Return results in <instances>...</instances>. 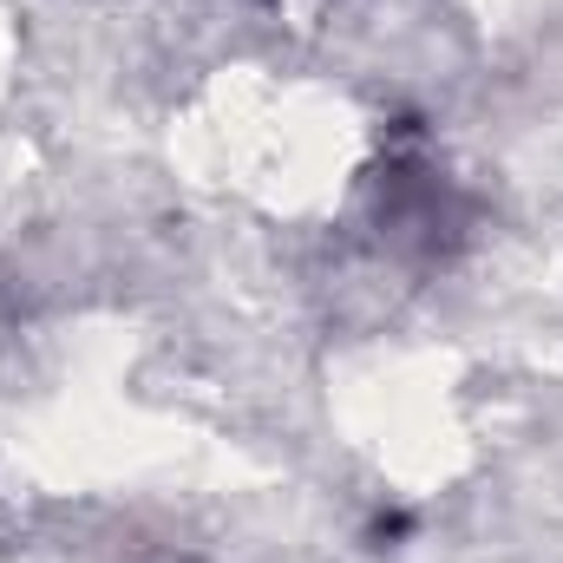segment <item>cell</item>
<instances>
[{
  "mask_svg": "<svg viewBox=\"0 0 563 563\" xmlns=\"http://www.w3.org/2000/svg\"><path fill=\"white\" fill-rule=\"evenodd\" d=\"M177 170L269 223H328L354 203L374 164V119L334 79L269 59L203 73L170 112Z\"/></svg>",
  "mask_w": 563,
  "mask_h": 563,
  "instance_id": "cell-1",
  "label": "cell"
},
{
  "mask_svg": "<svg viewBox=\"0 0 563 563\" xmlns=\"http://www.w3.org/2000/svg\"><path fill=\"white\" fill-rule=\"evenodd\" d=\"M7 59H13V40H7V26H0V86H7Z\"/></svg>",
  "mask_w": 563,
  "mask_h": 563,
  "instance_id": "cell-2",
  "label": "cell"
}]
</instances>
